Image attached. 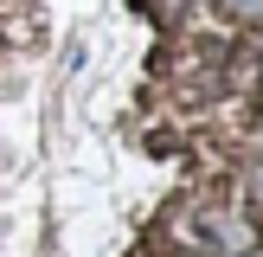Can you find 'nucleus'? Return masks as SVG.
Returning <instances> with one entry per match:
<instances>
[{"label":"nucleus","mask_w":263,"mask_h":257,"mask_svg":"<svg viewBox=\"0 0 263 257\" xmlns=\"http://www.w3.org/2000/svg\"><path fill=\"white\" fill-rule=\"evenodd\" d=\"M257 199H263V180H257Z\"/></svg>","instance_id":"obj_1"},{"label":"nucleus","mask_w":263,"mask_h":257,"mask_svg":"<svg viewBox=\"0 0 263 257\" xmlns=\"http://www.w3.org/2000/svg\"><path fill=\"white\" fill-rule=\"evenodd\" d=\"M257 257H263V251H257Z\"/></svg>","instance_id":"obj_2"}]
</instances>
